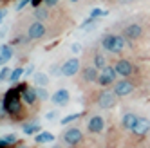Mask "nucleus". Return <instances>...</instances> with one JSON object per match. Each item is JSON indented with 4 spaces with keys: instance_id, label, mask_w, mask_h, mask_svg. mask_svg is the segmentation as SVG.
Segmentation results:
<instances>
[{
    "instance_id": "nucleus-30",
    "label": "nucleus",
    "mask_w": 150,
    "mask_h": 148,
    "mask_svg": "<svg viewBox=\"0 0 150 148\" xmlns=\"http://www.w3.org/2000/svg\"><path fill=\"white\" fill-rule=\"evenodd\" d=\"M51 74H62V67L52 65V67H51Z\"/></svg>"
},
{
    "instance_id": "nucleus-40",
    "label": "nucleus",
    "mask_w": 150,
    "mask_h": 148,
    "mask_svg": "<svg viewBox=\"0 0 150 148\" xmlns=\"http://www.w3.org/2000/svg\"><path fill=\"white\" fill-rule=\"evenodd\" d=\"M16 148H27V146H25V144H18Z\"/></svg>"
},
{
    "instance_id": "nucleus-16",
    "label": "nucleus",
    "mask_w": 150,
    "mask_h": 148,
    "mask_svg": "<svg viewBox=\"0 0 150 148\" xmlns=\"http://www.w3.org/2000/svg\"><path fill=\"white\" fill-rule=\"evenodd\" d=\"M22 99H24L27 105H33V103L38 99V92H36V89H31V87L24 89V90H22Z\"/></svg>"
},
{
    "instance_id": "nucleus-18",
    "label": "nucleus",
    "mask_w": 150,
    "mask_h": 148,
    "mask_svg": "<svg viewBox=\"0 0 150 148\" xmlns=\"http://www.w3.org/2000/svg\"><path fill=\"white\" fill-rule=\"evenodd\" d=\"M35 141L40 143V144H44V143H51V141H54V135H52L51 132H38L36 137H35Z\"/></svg>"
},
{
    "instance_id": "nucleus-3",
    "label": "nucleus",
    "mask_w": 150,
    "mask_h": 148,
    "mask_svg": "<svg viewBox=\"0 0 150 148\" xmlns=\"http://www.w3.org/2000/svg\"><path fill=\"white\" fill-rule=\"evenodd\" d=\"M116 99H117V96L114 90H103L98 96V105L101 109H112L116 105Z\"/></svg>"
},
{
    "instance_id": "nucleus-23",
    "label": "nucleus",
    "mask_w": 150,
    "mask_h": 148,
    "mask_svg": "<svg viewBox=\"0 0 150 148\" xmlns=\"http://www.w3.org/2000/svg\"><path fill=\"white\" fill-rule=\"evenodd\" d=\"M24 74H25V70H24L22 67H18V69H15V70L11 72V76H9V81H13V83H15V81H18L20 78H22Z\"/></svg>"
},
{
    "instance_id": "nucleus-10",
    "label": "nucleus",
    "mask_w": 150,
    "mask_h": 148,
    "mask_svg": "<svg viewBox=\"0 0 150 148\" xmlns=\"http://www.w3.org/2000/svg\"><path fill=\"white\" fill-rule=\"evenodd\" d=\"M81 139H83V134H81L80 128H69L65 134H63V141H65L67 144H71V146L78 144Z\"/></svg>"
},
{
    "instance_id": "nucleus-41",
    "label": "nucleus",
    "mask_w": 150,
    "mask_h": 148,
    "mask_svg": "<svg viewBox=\"0 0 150 148\" xmlns=\"http://www.w3.org/2000/svg\"><path fill=\"white\" fill-rule=\"evenodd\" d=\"M0 81H2V74H0Z\"/></svg>"
},
{
    "instance_id": "nucleus-26",
    "label": "nucleus",
    "mask_w": 150,
    "mask_h": 148,
    "mask_svg": "<svg viewBox=\"0 0 150 148\" xmlns=\"http://www.w3.org/2000/svg\"><path fill=\"white\" fill-rule=\"evenodd\" d=\"M36 92H38V99H42V101H44V99H49V94H47V90H45L44 87H38Z\"/></svg>"
},
{
    "instance_id": "nucleus-13",
    "label": "nucleus",
    "mask_w": 150,
    "mask_h": 148,
    "mask_svg": "<svg viewBox=\"0 0 150 148\" xmlns=\"http://www.w3.org/2000/svg\"><path fill=\"white\" fill-rule=\"evenodd\" d=\"M51 99H52V103L54 105H67V101H69V90L67 89H60V90H56L54 94L51 96Z\"/></svg>"
},
{
    "instance_id": "nucleus-21",
    "label": "nucleus",
    "mask_w": 150,
    "mask_h": 148,
    "mask_svg": "<svg viewBox=\"0 0 150 148\" xmlns=\"http://www.w3.org/2000/svg\"><path fill=\"white\" fill-rule=\"evenodd\" d=\"M35 81H36V85L45 87L47 83H49V78H47V74H44V72H36L35 74Z\"/></svg>"
},
{
    "instance_id": "nucleus-12",
    "label": "nucleus",
    "mask_w": 150,
    "mask_h": 148,
    "mask_svg": "<svg viewBox=\"0 0 150 148\" xmlns=\"http://www.w3.org/2000/svg\"><path fill=\"white\" fill-rule=\"evenodd\" d=\"M87 128H89V132H92V134H100V132L105 128V121H103V118H101V116H92V118L89 119Z\"/></svg>"
},
{
    "instance_id": "nucleus-15",
    "label": "nucleus",
    "mask_w": 150,
    "mask_h": 148,
    "mask_svg": "<svg viewBox=\"0 0 150 148\" xmlns=\"http://www.w3.org/2000/svg\"><path fill=\"white\" fill-rule=\"evenodd\" d=\"M136 123H137V116L132 114V112H127L121 118V126H123L125 130H132L134 126H136Z\"/></svg>"
},
{
    "instance_id": "nucleus-32",
    "label": "nucleus",
    "mask_w": 150,
    "mask_h": 148,
    "mask_svg": "<svg viewBox=\"0 0 150 148\" xmlns=\"http://www.w3.org/2000/svg\"><path fill=\"white\" fill-rule=\"evenodd\" d=\"M29 2H31V0H20V4H18V6H16V9H18V11H20V9H22V7H24V6H27V4H29Z\"/></svg>"
},
{
    "instance_id": "nucleus-35",
    "label": "nucleus",
    "mask_w": 150,
    "mask_h": 148,
    "mask_svg": "<svg viewBox=\"0 0 150 148\" xmlns=\"http://www.w3.org/2000/svg\"><path fill=\"white\" fill-rule=\"evenodd\" d=\"M56 118V112H49L47 114V119H54Z\"/></svg>"
},
{
    "instance_id": "nucleus-29",
    "label": "nucleus",
    "mask_w": 150,
    "mask_h": 148,
    "mask_svg": "<svg viewBox=\"0 0 150 148\" xmlns=\"http://www.w3.org/2000/svg\"><path fill=\"white\" fill-rule=\"evenodd\" d=\"M7 114V110H6V105H4V101L0 99V118H4V116Z\"/></svg>"
},
{
    "instance_id": "nucleus-20",
    "label": "nucleus",
    "mask_w": 150,
    "mask_h": 148,
    "mask_svg": "<svg viewBox=\"0 0 150 148\" xmlns=\"http://www.w3.org/2000/svg\"><path fill=\"white\" fill-rule=\"evenodd\" d=\"M40 132V125L38 123H27L24 125V134L31 135V134H38Z\"/></svg>"
},
{
    "instance_id": "nucleus-36",
    "label": "nucleus",
    "mask_w": 150,
    "mask_h": 148,
    "mask_svg": "<svg viewBox=\"0 0 150 148\" xmlns=\"http://www.w3.org/2000/svg\"><path fill=\"white\" fill-rule=\"evenodd\" d=\"M120 4H130V2H134V0H117Z\"/></svg>"
},
{
    "instance_id": "nucleus-7",
    "label": "nucleus",
    "mask_w": 150,
    "mask_h": 148,
    "mask_svg": "<svg viewBox=\"0 0 150 148\" xmlns=\"http://www.w3.org/2000/svg\"><path fill=\"white\" fill-rule=\"evenodd\" d=\"M7 114H16L20 110V98L16 96V92H7V98L4 101Z\"/></svg>"
},
{
    "instance_id": "nucleus-17",
    "label": "nucleus",
    "mask_w": 150,
    "mask_h": 148,
    "mask_svg": "<svg viewBox=\"0 0 150 148\" xmlns=\"http://www.w3.org/2000/svg\"><path fill=\"white\" fill-rule=\"evenodd\" d=\"M11 58H13V47L11 45H0V65H6Z\"/></svg>"
},
{
    "instance_id": "nucleus-38",
    "label": "nucleus",
    "mask_w": 150,
    "mask_h": 148,
    "mask_svg": "<svg viewBox=\"0 0 150 148\" xmlns=\"http://www.w3.org/2000/svg\"><path fill=\"white\" fill-rule=\"evenodd\" d=\"M6 16V11H0V22H2V18Z\"/></svg>"
},
{
    "instance_id": "nucleus-2",
    "label": "nucleus",
    "mask_w": 150,
    "mask_h": 148,
    "mask_svg": "<svg viewBox=\"0 0 150 148\" xmlns=\"http://www.w3.org/2000/svg\"><path fill=\"white\" fill-rule=\"evenodd\" d=\"M116 76H117L116 69H114V67H110V65H107V67H105V69H101V72H100L98 83H100L101 87H109L110 83H114V81H116Z\"/></svg>"
},
{
    "instance_id": "nucleus-27",
    "label": "nucleus",
    "mask_w": 150,
    "mask_h": 148,
    "mask_svg": "<svg viewBox=\"0 0 150 148\" xmlns=\"http://www.w3.org/2000/svg\"><path fill=\"white\" fill-rule=\"evenodd\" d=\"M105 15H107V11H101L100 7H94L92 11H91V16L92 18H100V16H105Z\"/></svg>"
},
{
    "instance_id": "nucleus-1",
    "label": "nucleus",
    "mask_w": 150,
    "mask_h": 148,
    "mask_svg": "<svg viewBox=\"0 0 150 148\" xmlns=\"http://www.w3.org/2000/svg\"><path fill=\"white\" fill-rule=\"evenodd\" d=\"M125 36L120 35H105L101 38V47L107 52H112V54H120V52L125 49Z\"/></svg>"
},
{
    "instance_id": "nucleus-25",
    "label": "nucleus",
    "mask_w": 150,
    "mask_h": 148,
    "mask_svg": "<svg viewBox=\"0 0 150 148\" xmlns=\"http://www.w3.org/2000/svg\"><path fill=\"white\" fill-rule=\"evenodd\" d=\"M78 118H81V112H80V114H71V116H65V118H63L60 123H62V125H67V123H72V121H76Z\"/></svg>"
},
{
    "instance_id": "nucleus-28",
    "label": "nucleus",
    "mask_w": 150,
    "mask_h": 148,
    "mask_svg": "<svg viewBox=\"0 0 150 148\" xmlns=\"http://www.w3.org/2000/svg\"><path fill=\"white\" fill-rule=\"evenodd\" d=\"M0 74H2V81H4V80H7L9 76H11V72H9V69H7V67H4L2 70H0Z\"/></svg>"
},
{
    "instance_id": "nucleus-8",
    "label": "nucleus",
    "mask_w": 150,
    "mask_h": 148,
    "mask_svg": "<svg viewBox=\"0 0 150 148\" xmlns=\"http://www.w3.org/2000/svg\"><path fill=\"white\" fill-rule=\"evenodd\" d=\"M141 35H143V27L139 25V24H128L125 29H123V36L127 38V40H139L141 38Z\"/></svg>"
},
{
    "instance_id": "nucleus-5",
    "label": "nucleus",
    "mask_w": 150,
    "mask_h": 148,
    "mask_svg": "<svg viewBox=\"0 0 150 148\" xmlns=\"http://www.w3.org/2000/svg\"><path fill=\"white\" fill-rule=\"evenodd\" d=\"M45 25H44V22H40V20H36V22H33L29 25V29H27V36L31 38V40H40V38H44L45 36Z\"/></svg>"
},
{
    "instance_id": "nucleus-9",
    "label": "nucleus",
    "mask_w": 150,
    "mask_h": 148,
    "mask_svg": "<svg viewBox=\"0 0 150 148\" xmlns=\"http://www.w3.org/2000/svg\"><path fill=\"white\" fill-rule=\"evenodd\" d=\"M78 70H80V60L71 58L62 65V76H74Z\"/></svg>"
},
{
    "instance_id": "nucleus-19",
    "label": "nucleus",
    "mask_w": 150,
    "mask_h": 148,
    "mask_svg": "<svg viewBox=\"0 0 150 148\" xmlns=\"http://www.w3.org/2000/svg\"><path fill=\"white\" fill-rule=\"evenodd\" d=\"M92 65L96 67V69H105L107 67V58L103 56V54H94V60H92Z\"/></svg>"
},
{
    "instance_id": "nucleus-4",
    "label": "nucleus",
    "mask_w": 150,
    "mask_h": 148,
    "mask_svg": "<svg viewBox=\"0 0 150 148\" xmlns=\"http://www.w3.org/2000/svg\"><path fill=\"white\" fill-rule=\"evenodd\" d=\"M132 90H134V83L127 78H123L121 81H117L114 85V92H116L117 98H125L128 94H132Z\"/></svg>"
},
{
    "instance_id": "nucleus-34",
    "label": "nucleus",
    "mask_w": 150,
    "mask_h": 148,
    "mask_svg": "<svg viewBox=\"0 0 150 148\" xmlns=\"http://www.w3.org/2000/svg\"><path fill=\"white\" fill-rule=\"evenodd\" d=\"M80 51H81V45L80 44H74L72 45V52H80Z\"/></svg>"
},
{
    "instance_id": "nucleus-33",
    "label": "nucleus",
    "mask_w": 150,
    "mask_h": 148,
    "mask_svg": "<svg viewBox=\"0 0 150 148\" xmlns=\"http://www.w3.org/2000/svg\"><path fill=\"white\" fill-rule=\"evenodd\" d=\"M40 4H42V0H31V6H33L35 9H36V7H40Z\"/></svg>"
},
{
    "instance_id": "nucleus-39",
    "label": "nucleus",
    "mask_w": 150,
    "mask_h": 148,
    "mask_svg": "<svg viewBox=\"0 0 150 148\" xmlns=\"http://www.w3.org/2000/svg\"><path fill=\"white\" fill-rule=\"evenodd\" d=\"M69 2H71V4H76V2H80V0H69Z\"/></svg>"
},
{
    "instance_id": "nucleus-6",
    "label": "nucleus",
    "mask_w": 150,
    "mask_h": 148,
    "mask_svg": "<svg viewBox=\"0 0 150 148\" xmlns=\"http://www.w3.org/2000/svg\"><path fill=\"white\" fill-rule=\"evenodd\" d=\"M114 69L117 72V76H123V78L132 76V72H134V65H132V61H128V60H117Z\"/></svg>"
},
{
    "instance_id": "nucleus-14",
    "label": "nucleus",
    "mask_w": 150,
    "mask_h": 148,
    "mask_svg": "<svg viewBox=\"0 0 150 148\" xmlns=\"http://www.w3.org/2000/svg\"><path fill=\"white\" fill-rule=\"evenodd\" d=\"M98 70H100V69H96L94 65H92V67H85L83 72H81V76H83L85 81L96 83V81H98V78H100V72H98Z\"/></svg>"
},
{
    "instance_id": "nucleus-31",
    "label": "nucleus",
    "mask_w": 150,
    "mask_h": 148,
    "mask_svg": "<svg viewBox=\"0 0 150 148\" xmlns=\"http://www.w3.org/2000/svg\"><path fill=\"white\" fill-rule=\"evenodd\" d=\"M44 4H45L47 7H52V6L58 4V0H44Z\"/></svg>"
},
{
    "instance_id": "nucleus-24",
    "label": "nucleus",
    "mask_w": 150,
    "mask_h": 148,
    "mask_svg": "<svg viewBox=\"0 0 150 148\" xmlns=\"http://www.w3.org/2000/svg\"><path fill=\"white\" fill-rule=\"evenodd\" d=\"M16 143V135H6V137H2L0 139V146H7V144H15Z\"/></svg>"
},
{
    "instance_id": "nucleus-37",
    "label": "nucleus",
    "mask_w": 150,
    "mask_h": 148,
    "mask_svg": "<svg viewBox=\"0 0 150 148\" xmlns=\"http://www.w3.org/2000/svg\"><path fill=\"white\" fill-rule=\"evenodd\" d=\"M31 72H33V65H29V67L25 69V74H31Z\"/></svg>"
},
{
    "instance_id": "nucleus-11",
    "label": "nucleus",
    "mask_w": 150,
    "mask_h": 148,
    "mask_svg": "<svg viewBox=\"0 0 150 148\" xmlns=\"http://www.w3.org/2000/svg\"><path fill=\"white\" fill-rule=\"evenodd\" d=\"M132 132H134L136 135H139V137L146 135V134L150 132V121H148L146 118H137V123H136V126L132 128Z\"/></svg>"
},
{
    "instance_id": "nucleus-22",
    "label": "nucleus",
    "mask_w": 150,
    "mask_h": 148,
    "mask_svg": "<svg viewBox=\"0 0 150 148\" xmlns=\"http://www.w3.org/2000/svg\"><path fill=\"white\" fill-rule=\"evenodd\" d=\"M35 16L40 20V22H44V20L49 16V11H47L45 7H42V6H40V7H36V9H35Z\"/></svg>"
}]
</instances>
